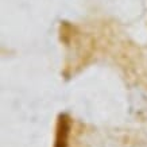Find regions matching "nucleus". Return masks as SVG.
I'll return each instance as SVG.
<instances>
[]
</instances>
